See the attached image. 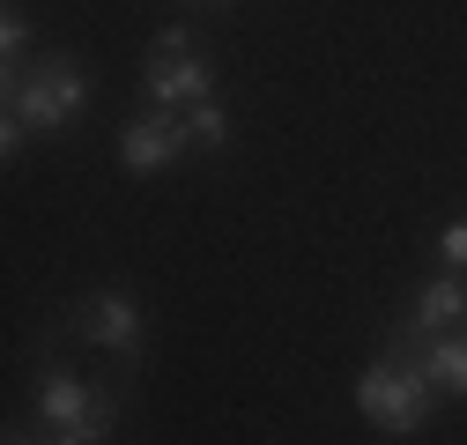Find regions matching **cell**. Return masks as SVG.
<instances>
[{"label":"cell","mask_w":467,"mask_h":445,"mask_svg":"<svg viewBox=\"0 0 467 445\" xmlns=\"http://www.w3.org/2000/svg\"><path fill=\"white\" fill-rule=\"evenodd\" d=\"M431 371L408 357V364H371L364 378H357V409H364V423H379V430H393V438H408V430H423L431 423Z\"/></svg>","instance_id":"6da1fadb"},{"label":"cell","mask_w":467,"mask_h":445,"mask_svg":"<svg viewBox=\"0 0 467 445\" xmlns=\"http://www.w3.org/2000/svg\"><path fill=\"white\" fill-rule=\"evenodd\" d=\"M82 104H89V82H82L75 60H45L37 75H16V82H8V111H16L23 127H37V134L75 127Z\"/></svg>","instance_id":"7a4b0ae2"},{"label":"cell","mask_w":467,"mask_h":445,"mask_svg":"<svg viewBox=\"0 0 467 445\" xmlns=\"http://www.w3.org/2000/svg\"><path fill=\"white\" fill-rule=\"evenodd\" d=\"M141 89H149V104L163 111V119H186L193 104H215V67L208 60H149V75H141Z\"/></svg>","instance_id":"3957f363"},{"label":"cell","mask_w":467,"mask_h":445,"mask_svg":"<svg viewBox=\"0 0 467 445\" xmlns=\"http://www.w3.org/2000/svg\"><path fill=\"white\" fill-rule=\"evenodd\" d=\"M179 156H186V127H179V119H163V111H149V119H134V127L119 134V163H127L134 179L171 171Z\"/></svg>","instance_id":"277c9868"},{"label":"cell","mask_w":467,"mask_h":445,"mask_svg":"<svg viewBox=\"0 0 467 445\" xmlns=\"http://www.w3.org/2000/svg\"><path fill=\"white\" fill-rule=\"evenodd\" d=\"M97 401H104V394H97V386H82L75 371H60V364H45V371H37V416H45L52 430L82 423V416H89Z\"/></svg>","instance_id":"5b68a950"},{"label":"cell","mask_w":467,"mask_h":445,"mask_svg":"<svg viewBox=\"0 0 467 445\" xmlns=\"http://www.w3.org/2000/svg\"><path fill=\"white\" fill-rule=\"evenodd\" d=\"M467 319V283L460 274H438V283H423L416 297V319H408V342H431V334H452Z\"/></svg>","instance_id":"8992f818"},{"label":"cell","mask_w":467,"mask_h":445,"mask_svg":"<svg viewBox=\"0 0 467 445\" xmlns=\"http://www.w3.org/2000/svg\"><path fill=\"white\" fill-rule=\"evenodd\" d=\"M89 334H97L111 357H141V312H134V297L127 290H104L89 305Z\"/></svg>","instance_id":"52a82bcc"},{"label":"cell","mask_w":467,"mask_h":445,"mask_svg":"<svg viewBox=\"0 0 467 445\" xmlns=\"http://www.w3.org/2000/svg\"><path fill=\"white\" fill-rule=\"evenodd\" d=\"M416 364L431 371L438 394H460V401H467V334H460V326H452V334H431V342H416Z\"/></svg>","instance_id":"ba28073f"},{"label":"cell","mask_w":467,"mask_h":445,"mask_svg":"<svg viewBox=\"0 0 467 445\" xmlns=\"http://www.w3.org/2000/svg\"><path fill=\"white\" fill-rule=\"evenodd\" d=\"M111 423H119V409H111V394L82 416V423H67V430H52V445H104L111 438Z\"/></svg>","instance_id":"9c48e42d"},{"label":"cell","mask_w":467,"mask_h":445,"mask_svg":"<svg viewBox=\"0 0 467 445\" xmlns=\"http://www.w3.org/2000/svg\"><path fill=\"white\" fill-rule=\"evenodd\" d=\"M179 127H186V141H208V149H223V141H230V111H223V104H193Z\"/></svg>","instance_id":"30bf717a"},{"label":"cell","mask_w":467,"mask_h":445,"mask_svg":"<svg viewBox=\"0 0 467 445\" xmlns=\"http://www.w3.org/2000/svg\"><path fill=\"white\" fill-rule=\"evenodd\" d=\"M23 52H30V23H23V8H8V16H0V60H8V82L23 67Z\"/></svg>","instance_id":"8fae6325"},{"label":"cell","mask_w":467,"mask_h":445,"mask_svg":"<svg viewBox=\"0 0 467 445\" xmlns=\"http://www.w3.org/2000/svg\"><path fill=\"white\" fill-rule=\"evenodd\" d=\"M438 253H445V267H452V274H467V222H445Z\"/></svg>","instance_id":"7c38bea8"},{"label":"cell","mask_w":467,"mask_h":445,"mask_svg":"<svg viewBox=\"0 0 467 445\" xmlns=\"http://www.w3.org/2000/svg\"><path fill=\"white\" fill-rule=\"evenodd\" d=\"M186 52H193V37L171 23V30H156V52H149V60H186Z\"/></svg>","instance_id":"4fadbf2b"},{"label":"cell","mask_w":467,"mask_h":445,"mask_svg":"<svg viewBox=\"0 0 467 445\" xmlns=\"http://www.w3.org/2000/svg\"><path fill=\"white\" fill-rule=\"evenodd\" d=\"M23 134H30V127H23L16 111H8V119H0V156H16V149H23Z\"/></svg>","instance_id":"5bb4252c"},{"label":"cell","mask_w":467,"mask_h":445,"mask_svg":"<svg viewBox=\"0 0 467 445\" xmlns=\"http://www.w3.org/2000/svg\"><path fill=\"white\" fill-rule=\"evenodd\" d=\"M8 445H30V438H8Z\"/></svg>","instance_id":"9a60e30c"},{"label":"cell","mask_w":467,"mask_h":445,"mask_svg":"<svg viewBox=\"0 0 467 445\" xmlns=\"http://www.w3.org/2000/svg\"><path fill=\"white\" fill-rule=\"evenodd\" d=\"M215 8H230V0H215Z\"/></svg>","instance_id":"2e32d148"}]
</instances>
